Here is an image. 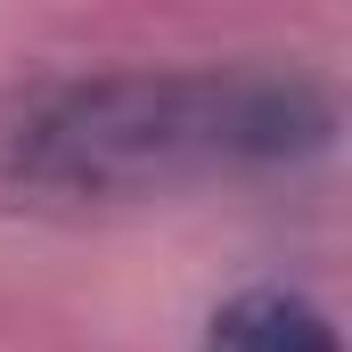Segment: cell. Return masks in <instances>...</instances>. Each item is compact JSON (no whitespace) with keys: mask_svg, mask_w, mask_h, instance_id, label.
<instances>
[{"mask_svg":"<svg viewBox=\"0 0 352 352\" xmlns=\"http://www.w3.org/2000/svg\"><path fill=\"white\" fill-rule=\"evenodd\" d=\"M205 352H344L336 344V320L295 295V287H246L213 311L205 328Z\"/></svg>","mask_w":352,"mask_h":352,"instance_id":"2","label":"cell"},{"mask_svg":"<svg viewBox=\"0 0 352 352\" xmlns=\"http://www.w3.org/2000/svg\"><path fill=\"white\" fill-rule=\"evenodd\" d=\"M336 148V90L295 66H107L0 107V197L25 213H140L278 180Z\"/></svg>","mask_w":352,"mask_h":352,"instance_id":"1","label":"cell"}]
</instances>
